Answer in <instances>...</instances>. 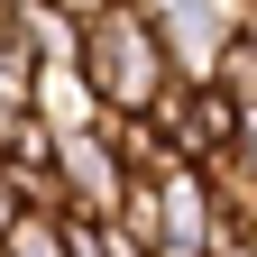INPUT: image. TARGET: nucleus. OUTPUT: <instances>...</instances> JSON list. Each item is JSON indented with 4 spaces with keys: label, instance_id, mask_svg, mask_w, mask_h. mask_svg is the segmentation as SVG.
<instances>
[{
    "label": "nucleus",
    "instance_id": "1",
    "mask_svg": "<svg viewBox=\"0 0 257 257\" xmlns=\"http://www.w3.org/2000/svg\"><path fill=\"white\" fill-rule=\"evenodd\" d=\"M83 74L101 110H156V92L175 83V46L147 0H110L101 19H83Z\"/></svg>",
    "mask_w": 257,
    "mask_h": 257
},
{
    "label": "nucleus",
    "instance_id": "2",
    "mask_svg": "<svg viewBox=\"0 0 257 257\" xmlns=\"http://www.w3.org/2000/svg\"><path fill=\"white\" fill-rule=\"evenodd\" d=\"M147 184H156V257H211L220 239H230L202 166H184V156H175V166H166V175H147Z\"/></svg>",
    "mask_w": 257,
    "mask_h": 257
},
{
    "label": "nucleus",
    "instance_id": "3",
    "mask_svg": "<svg viewBox=\"0 0 257 257\" xmlns=\"http://www.w3.org/2000/svg\"><path fill=\"white\" fill-rule=\"evenodd\" d=\"M55 184H64V211L119 220V202H128V156L110 147V128H74V138H55Z\"/></svg>",
    "mask_w": 257,
    "mask_h": 257
},
{
    "label": "nucleus",
    "instance_id": "4",
    "mask_svg": "<svg viewBox=\"0 0 257 257\" xmlns=\"http://www.w3.org/2000/svg\"><path fill=\"white\" fill-rule=\"evenodd\" d=\"M28 110H37L55 138H74V128H101V119H110L101 92H92V74H83V55H46V64H37V92H28Z\"/></svg>",
    "mask_w": 257,
    "mask_h": 257
},
{
    "label": "nucleus",
    "instance_id": "5",
    "mask_svg": "<svg viewBox=\"0 0 257 257\" xmlns=\"http://www.w3.org/2000/svg\"><path fill=\"white\" fill-rule=\"evenodd\" d=\"M211 83L230 92L239 110H257V10H239V28L220 37V64H211Z\"/></svg>",
    "mask_w": 257,
    "mask_h": 257
},
{
    "label": "nucleus",
    "instance_id": "6",
    "mask_svg": "<svg viewBox=\"0 0 257 257\" xmlns=\"http://www.w3.org/2000/svg\"><path fill=\"white\" fill-rule=\"evenodd\" d=\"M37 46H28V28L19 19H0V110H28V92H37Z\"/></svg>",
    "mask_w": 257,
    "mask_h": 257
},
{
    "label": "nucleus",
    "instance_id": "7",
    "mask_svg": "<svg viewBox=\"0 0 257 257\" xmlns=\"http://www.w3.org/2000/svg\"><path fill=\"white\" fill-rule=\"evenodd\" d=\"M19 28H28V46H37V55H83V19L55 10V0H28Z\"/></svg>",
    "mask_w": 257,
    "mask_h": 257
},
{
    "label": "nucleus",
    "instance_id": "8",
    "mask_svg": "<svg viewBox=\"0 0 257 257\" xmlns=\"http://www.w3.org/2000/svg\"><path fill=\"white\" fill-rule=\"evenodd\" d=\"M0 248L10 257H64V211H19Z\"/></svg>",
    "mask_w": 257,
    "mask_h": 257
},
{
    "label": "nucleus",
    "instance_id": "9",
    "mask_svg": "<svg viewBox=\"0 0 257 257\" xmlns=\"http://www.w3.org/2000/svg\"><path fill=\"white\" fill-rule=\"evenodd\" d=\"M230 156H239V166L257 175V110H239V147H230Z\"/></svg>",
    "mask_w": 257,
    "mask_h": 257
},
{
    "label": "nucleus",
    "instance_id": "10",
    "mask_svg": "<svg viewBox=\"0 0 257 257\" xmlns=\"http://www.w3.org/2000/svg\"><path fill=\"white\" fill-rule=\"evenodd\" d=\"M28 202H19V193H10V175H0V239H10V220H19Z\"/></svg>",
    "mask_w": 257,
    "mask_h": 257
},
{
    "label": "nucleus",
    "instance_id": "11",
    "mask_svg": "<svg viewBox=\"0 0 257 257\" xmlns=\"http://www.w3.org/2000/svg\"><path fill=\"white\" fill-rule=\"evenodd\" d=\"M55 10H74V19H101V10H110V0H55Z\"/></svg>",
    "mask_w": 257,
    "mask_h": 257
},
{
    "label": "nucleus",
    "instance_id": "12",
    "mask_svg": "<svg viewBox=\"0 0 257 257\" xmlns=\"http://www.w3.org/2000/svg\"><path fill=\"white\" fill-rule=\"evenodd\" d=\"M248 10H257V0H248Z\"/></svg>",
    "mask_w": 257,
    "mask_h": 257
},
{
    "label": "nucleus",
    "instance_id": "13",
    "mask_svg": "<svg viewBox=\"0 0 257 257\" xmlns=\"http://www.w3.org/2000/svg\"><path fill=\"white\" fill-rule=\"evenodd\" d=\"M0 119H10V110H0Z\"/></svg>",
    "mask_w": 257,
    "mask_h": 257
}]
</instances>
